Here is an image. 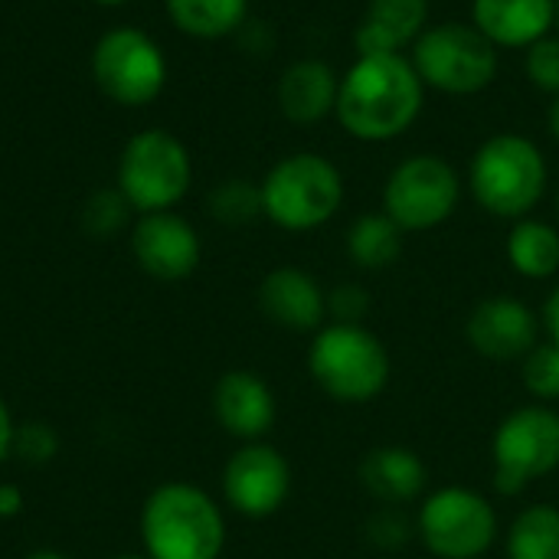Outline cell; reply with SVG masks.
I'll return each instance as SVG.
<instances>
[{"label":"cell","instance_id":"cell-10","mask_svg":"<svg viewBox=\"0 0 559 559\" xmlns=\"http://www.w3.org/2000/svg\"><path fill=\"white\" fill-rule=\"evenodd\" d=\"M559 468V413L524 406L495 432V485L501 495H521L531 481Z\"/></svg>","mask_w":559,"mask_h":559},{"label":"cell","instance_id":"cell-18","mask_svg":"<svg viewBox=\"0 0 559 559\" xmlns=\"http://www.w3.org/2000/svg\"><path fill=\"white\" fill-rule=\"evenodd\" d=\"M557 0H472V26L498 49H527L550 36Z\"/></svg>","mask_w":559,"mask_h":559},{"label":"cell","instance_id":"cell-29","mask_svg":"<svg viewBox=\"0 0 559 559\" xmlns=\"http://www.w3.org/2000/svg\"><path fill=\"white\" fill-rule=\"evenodd\" d=\"M13 455L26 465H46L59 455V436L46 423H23L13 432Z\"/></svg>","mask_w":559,"mask_h":559},{"label":"cell","instance_id":"cell-3","mask_svg":"<svg viewBox=\"0 0 559 559\" xmlns=\"http://www.w3.org/2000/svg\"><path fill=\"white\" fill-rule=\"evenodd\" d=\"M547 160L544 151L514 131L491 134L485 144H478L472 167H468V187L472 197L501 219H524L547 190Z\"/></svg>","mask_w":559,"mask_h":559},{"label":"cell","instance_id":"cell-11","mask_svg":"<svg viewBox=\"0 0 559 559\" xmlns=\"http://www.w3.org/2000/svg\"><path fill=\"white\" fill-rule=\"evenodd\" d=\"M416 534L439 559H475L495 544L498 514L468 488H442L423 504Z\"/></svg>","mask_w":559,"mask_h":559},{"label":"cell","instance_id":"cell-20","mask_svg":"<svg viewBox=\"0 0 559 559\" xmlns=\"http://www.w3.org/2000/svg\"><path fill=\"white\" fill-rule=\"evenodd\" d=\"M360 478H364V488L373 498H380L383 504L396 508V504H406V501L423 495V488H426V465H423V459L413 449L386 445V449H377V452H370L364 459Z\"/></svg>","mask_w":559,"mask_h":559},{"label":"cell","instance_id":"cell-26","mask_svg":"<svg viewBox=\"0 0 559 559\" xmlns=\"http://www.w3.org/2000/svg\"><path fill=\"white\" fill-rule=\"evenodd\" d=\"M128 216H131V203L121 197V190H98L85 200V210H82V226L85 233L92 236H115L128 226Z\"/></svg>","mask_w":559,"mask_h":559},{"label":"cell","instance_id":"cell-16","mask_svg":"<svg viewBox=\"0 0 559 559\" xmlns=\"http://www.w3.org/2000/svg\"><path fill=\"white\" fill-rule=\"evenodd\" d=\"M259 308L278 328L305 334V331H321V321L328 314V298L308 272L295 265H282L262 278Z\"/></svg>","mask_w":559,"mask_h":559},{"label":"cell","instance_id":"cell-30","mask_svg":"<svg viewBox=\"0 0 559 559\" xmlns=\"http://www.w3.org/2000/svg\"><path fill=\"white\" fill-rule=\"evenodd\" d=\"M370 540L377 544V547H383V550H396V547H403V544H409V537H413V524H409V518L406 514H400L396 508H386V511H380L377 518H370Z\"/></svg>","mask_w":559,"mask_h":559},{"label":"cell","instance_id":"cell-14","mask_svg":"<svg viewBox=\"0 0 559 559\" xmlns=\"http://www.w3.org/2000/svg\"><path fill=\"white\" fill-rule=\"evenodd\" d=\"M468 341L488 360H524L537 341V318L521 298L495 295L472 311Z\"/></svg>","mask_w":559,"mask_h":559},{"label":"cell","instance_id":"cell-6","mask_svg":"<svg viewBox=\"0 0 559 559\" xmlns=\"http://www.w3.org/2000/svg\"><path fill=\"white\" fill-rule=\"evenodd\" d=\"M193 183V160L187 144L164 131L147 128L128 138L118 157V190L138 216L174 210Z\"/></svg>","mask_w":559,"mask_h":559},{"label":"cell","instance_id":"cell-19","mask_svg":"<svg viewBox=\"0 0 559 559\" xmlns=\"http://www.w3.org/2000/svg\"><path fill=\"white\" fill-rule=\"evenodd\" d=\"M341 75L324 59H298L292 62L275 88L278 108L295 124H318L337 108Z\"/></svg>","mask_w":559,"mask_h":559},{"label":"cell","instance_id":"cell-38","mask_svg":"<svg viewBox=\"0 0 559 559\" xmlns=\"http://www.w3.org/2000/svg\"><path fill=\"white\" fill-rule=\"evenodd\" d=\"M115 559H151L147 554H121V557H115Z\"/></svg>","mask_w":559,"mask_h":559},{"label":"cell","instance_id":"cell-12","mask_svg":"<svg viewBox=\"0 0 559 559\" xmlns=\"http://www.w3.org/2000/svg\"><path fill=\"white\" fill-rule=\"evenodd\" d=\"M292 491V468L285 455L265 442H246L223 468L226 504L252 521L272 518Z\"/></svg>","mask_w":559,"mask_h":559},{"label":"cell","instance_id":"cell-17","mask_svg":"<svg viewBox=\"0 0 559 559\" xmlns=\"http://www.w3.org/2000/svg\"><path fill=\"white\" fill-rule=\"evenodd\" d=\"M429 0H370L354 29L357 56H403L429 26Z\"/></svg>","mask_w":559,"mask_h":559},{"label":"cell","instance_id":"cell-32","mask_svg":"<svg viewBox=\"0 0 559 559\" xmlns=\"http://www.w3.org/2000/svg\"><path fill=\"white\" fill-rule=\"evenodd\" d=\"M13 432H16L13 413H10V406L3 403V396H0V465L13 455Z\"/></svg>","mask_w":559,"mask_h":559},{"label":"cell","instance_id":"cell-8","mask_svg":"<svg viewBox=\"0 0 559 559\" xmlns=\"http://www.w3.org/2000/svg\"><path fill=\"white\" fill-rule=\"evenodd\" d=\"M92 79L115 105L144 108L167 85V56L138 26L108 29L92 49Z\"/></svg>","mask_w":559,"mask_h":559},{"label":"cell","instance_id":"cell-27","mask_svg":"<svg viewBox=\"0 0 559 559\" xmlns=\"http://www.w3.org/2000/svg\"><path fill=\"white\" fill-rule=\"evenodd\" d=\"M524 386L540 400H559V344H540L524 357Z\"/></svg>","mask_w":559,"mask_h":559},{"label":"cell","instance_id":"cell-5","mask_svg":"<svg viewBox=\"0 0 559 559\" xmlns=\"http://www.w3.org/2000/svg\"><path fill=\"white\" fill-rule=\"evenodd\" d=\"M308 370L314 383L341 403H367L390 380V354L360 324H328L314 331Z\"/></svg>","mask_w":559,"mask_h":559},{"label":"cell","instance_id":"cell-21","mask_svg":"<svg viewBox=\"0 0 559 559\" xmlns=\"http://www.w3.org/2000/svg\"><path fill=\"white\" fill-rule=\"evenodd\" d=\"M170 23L193 39H223L249 13V0H164Z\"/></svg>","mask_w":559,"mask_h":559},{"label":"cell","instance_id":"cell-28","mask_svg":"<svg viewBox=\"0 0 559 559\" xmlns=\"http://www.w3.org/2000/svg\"><path fill=\"white\" fill-rule=\"evenodd\" d=\"M524 72L531 85L547 95H559V36H544L524 49Z\"/></svg>","mask_w":559,"mask_h":559},{"label":"cell","instance_id":"cell-2","mask_svg":"<svg viewBox=\"0 0 559 559\" xmlns=\"http://www.w3.org/2000/svg\"><path fill=\"white\" fill-rule=\"evenodd\" d=\"M141 544L151 559H219L226 521L203 488L167 481L141 508Z\"/></svg>","mask_w":559,"mask_h":559},{"label":"cell","instance_id":"cell-1","mask_svg":"<svg viewBox=\"0 0 559 559\" xmlns=\"http://www.w3.org/2000/svg\"><path fill=\"white\" fill-rule=\"evenodd\" d=\"M426 85L406 56H357L341 75L337 121L357 141H393L423 115Z\"/></svg>","mask_w":559,"mask_h":559},{"label":"cell","instance_id":"cell-15","mask_svg":"<svg viewBox=\"0 0 559 559\" xmlns=\"http://www.w3.org/2000/svg\"><path fill=\"white\" fill-rule=\"evenodd\" d=\"M213 413L229 436L242 442H259L275 423V396L259 373L229 370L213 390Z\"/></svg>","mask_w":559,"mask_h":559},{"label":"cell","instance_id":"cell-35","mask_svg":"<svg viewBox=\"0 0 559 559\" xmlns=\"http://www.w3.org/2000/svg\"><path fill=\"white\" fill-rule=\"evenodd\" d=\"M550 134H554V141L559 144V95L554 98V105H550Z\"/></svg>","mask_w":559,"mask_h":559},{"label":"cell","instance_id":"cell-23","mask_svg":"<svg viewBox=\"0 0 559 559\" xmlns=\"http://www.w3.org/2000/svg\"><path fill=\"white\" fill-rule=\"evenodd\" d=\"M347 252L360 269H390L403 255V229L386 213H364L347 233Z\"/></svg>","mask_w":559,"mask_h":559},{"label":"cell","instance_id":"cell-24","mask_svg":"<svg viewBox=\"0 0 559 559\" xmlns=\"http://www.w3.org/2000/svg\"><path fill=\"white\" fill-rule=\"evenodd\" d=\"M511 559H559V511L550 504L527 508L508 534Z\"/></svg>","mask_w":559,"mask_h":559},{"label":"cell","instance_id":"cell-33","mask_svg":"<svg viewBox=\"0 0 559 559\" xmlns=\"http://www.w3.org/2000/svg\"><path fill=\"white\" fill-rule=\"evenodd\" d=\"M23 504H26V498L16 485H0V521L23 514Z\"/></svg>","mask_w":559,"mask_h":559},{"label":"cell","instance_id":"cell-7","mask_svg":"<svg viewBox=\"0 0 559 559\" xmlns=\"http://www.w3.org/2000/svg\"><path fill=\"white\" fill-rule=\"evenodd\" d=\"M426 88L478 95L498 79V46L472 23H436L413 43L409 59Z\"/></svg>","mask_w":559,"mask_h":559},{"label":"cell","instance_id":"cell-4","mask_svg":"<svg viewBox=\"0 0 559 559\" xmlns=\"http://www.w3.org/2000/svg\"><path fill=\"white\" fill-rule=\"evenodd\" d=\"M262 216L288 233L324 226L344 203V177L324 154L298 151L282 157L259 183Z\"/></svg>","mask_w":559,"mask_h":559},{"label":"cell","instance_id":"cell-13","mask_svg":"<svg viewBox=\"0 0 559 559\" xmlns=\"http://www.w3.org/2000/svg\"><path fill=\"white\" fill-rule=\"evenodd\" d=\"M131 252L141 272L157 282H183L203 259L200 233L174 210L138 216L131 226Z\"/></svg>","mask_w":559,"mask_h":559},{"label":"cell","instance_id":"cell-39","mask_svg":"<svg viewBox=\"0 0 559 559\" xmlns=\"http://www.w3.org/2000/svg\"><path fill=\"white\" fill-rule=\"evenodd\" d=\"M554 26H557V29H559V0H557V23H554Z\"/></svg>","mask_w":559,"mask_h":559},{"label":"cell","instance_id":"cell-25","mask_svg":"<svg viewBox=\"0 0 559 559\" xmlns=\"http://www.w3.org/2000/svg\"><path fill=\"white\" fill-rule=\"evenodd\" d=\"M210 213L226 226H242L262 216V193L249 180H226L210 193Z\"/></svg>","mask_w":559,"mask_h":559},{"label":"cell","instance_id":"cell-31","mask_svg":"<svg viewBox=\"0 0 559 559\" xmlns=\"http://www.w3.org/2000/svg\"><path fill=\"white\" fill-rule=\"evenodd\" d=\"M328 311L337 318V324H360L370 311V295L360 285H341L328 298Z\"/></svg>","mask_w":559,"mask_h":559},{"label":"cell","instance_id":"cell-34","mask_svg":"<svg viewBox=\"0 0 559 559\" xmlns=\"http://www.w3.org/2000/svg\"><path fill=\"white\" fill-rule=\"evenodd\" d=\"M544 321H547V331L550 337L559 344V288L547 298V308H544Z\"/></svg>","mask_w":559,"mask_h":559},{"label":"cell","instance_id":"cell-9","mask_svg":"<svg viewBox=\"0 0 559 559\" xmlns=\"http://www.w3.org/2000/svg\"><path fill=\"white\" fill-rule=\"evenodd\" d=\"M462 197L459 170L439 154H413L400 160L383 187V213L403 233H426L442 226Z\"/></svg>","mask_w":559,"mask_h":559},{"label":"cell","instance_id":"cell-22","mask_svg":"<svg viewBox=\"0 0 559 559\" xmlns=\"http://www.w3.org/2000/svg\"><path fill=\"white\" fill-rule=\"evenodd\" d=\"M508 259L524 278H550L559 272V229L544 219H518L508 236Z\"/></svg>","mask_w":559,"mask_h":559},{"label":"cell","instance_id":"cell-36","mask_svg":"<svg viewBox=\"0 0 559 559\" xmlns=\"http://www.w3.org/2000/svg\"><path fill=\"white\" fill-rule=\"evenodd\" d=\"M26 559H72V557H66V554H59V550H33Z\"/></svg>","mask_w":559,"mask_h":559},{"label":"cell","instance_id":"cell-37","mask_svg":"<svg viewBox=\"0 0 559 559\" xmlns=\"http://www.w3.org/2000/svg\"><path fill=\"white\" fill-rule=\"evenodd\" d=\"M92 3H102V7H121V3H128V0H92Z\"/></svg>","mask_w":559,"mask_h":559},{"label":"cell","instance_id":"cell-40","mask_svg":"<svg viewBox=\"0 0 559 559\" xmlns=\"http://www.w3.org/2000/svg\"><path fill=\"white\" fill-rule=\"evenodd\" d=\"M557 206H559V197H557Z\"/></svg>","mask_w":559,"mask_h":559}]
</instances>
